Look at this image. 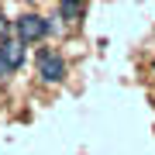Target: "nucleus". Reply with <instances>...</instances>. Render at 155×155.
Returning a JSON list of instances; mask_svg holds the SVG:
<instances>
[{"label":"nucleus","mask_w":155,"mask_h":155,"mask_svg":"<svg viewBox=\"0 0 155 155\" xmlns=\"http://www.w3.org/2000/svg\"><path fill=\"white\" fill-rule=\"evenodd\" d=\"M152 69H155V62H152Z\"/></svg>","instance_id":"7"},{"label":"nucleus","mask_w":155,"mask_h":155,"mask_svg":"<svg viewBox=\"0 0 155 155\" xmlns=\"http://www.w3.org/2000/svg\"><path fill=\"white\" fill-rule=\"evenodd\" d=\"M7 76V66H4V59H0V79H4Z\"/></svg>","instance_id":"6"},{"label":"nucleus","mask_w":155,"mask_h":155,"mask_svg":"<svg viewBox=\"0 0 155 155\" xmlns=\"http://www.w3.org/2000/svg\"><path fill=\"white\" fill-rule=\"evenodd\" d=\"M38 76L45 83H62L66 79V59L52 48H41L38 52Z\"/></svg>","instance_id":"2"},{"label":"nucleus","mask_w":155,"mask_h":155,"mask_svg":"<svg viewBox=\"0 0 155 155\" xmlns=\"http://www.w3.org/2000/svg\"><path fill=\"white\" fill-rule=\"evenodd\" d=\"M0 59H4L7 72H17L24 66V41L21 38H4L0 41Z\"/></svg>","instance_id":"3"},{"label":"nucleus","mask_w":155,"mask_h":155,"mask_svg":"<svg viewBox=\"0 0 155 155\" xmlns=\"http://www.w3.org/2000/svg\"><path fill=\"white\" fill-rule=\"evenodd\" d=\"M59 17L62 21H79L83 17V0H59Z\"/></svg>","instance_id":"4"},{"label":"nucleus","mask_w":155,"mask_h":155,"mask_svg":"<svg viewBox=\"0 0 155 155\" xmlns=\"http://www.w3.org/2000/svg\"><path fill=\"white\" fill-rule=\"evenodd\" d=\"M7 31H11V24H7V21H4V17H0V41H4V38H7Z\"/></svg>","instance_id":"5"},{"label":"nucleus","mask_w":155,"mask_h":155,"mask_svg":"<svg viewBox=\"0 0 155 155\" xmlns=\"http://www.w3.org/2000/svg\"><path fill=\"white\" fill-rule=\"evenodd\" d=\"M45 35H48V21L38 17V14H21V17H17V24H14V38H21L24 45L41 41Z\"/></svg>","instance_id":"1"}]
</instances>
